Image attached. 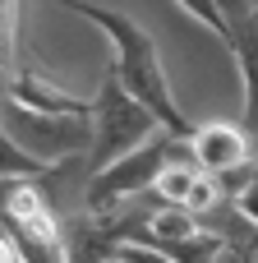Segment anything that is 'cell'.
I'll use <instances>...</instances> for the list:
<instances>
[{"label":"cell","instance_id":"cell-1","mask_svg":"<svg viewBox=\"0 0 258 263\" xmlns=\"http://www.w3.org/2000/svg\"><path fill=\"white\" fill-rule=\"evenodd\" d=\"M60 5L74 9V14H83L88 23H97V28L106 32L115 79L162 120V129H171V134H180V139H194L199 125L185 120V111H180V102H175V92H171V79H166V65H162V51H157L152 32H148L143 23H134L129 14L111 9V5H92V0H60Z\"/></svg>","mask_w":258,"mask_h":263},{"label":"cell","instance_id":"cell-2","mask_svg":"<svg viewBox=\"0 0 258 263\" xmlns=\"http://www.w3.org/2000/svg\"><path fill=\"white\" fill-rule=\"evenodd\" d=\"M171 162H194V139H180L171 129H162L157 139H148L143 148H134L129 157L111 162L106 171H92L83 185V213H115L143 194H152L157 176Z\"/></svg>","mask_w":258,"mask_h":263},{"label":"cell","instance_id":"cell-3","mask_svg":"<svg viewBox=\"0 0 258 263\" xmlns=\"http://www.w3.org/2000/svg\"><path fill=\"white\" fill-rule=\"evenodd\" d=\"M162 134V120L115 79V69L102 79V92L92 97V153H88V176L106 171L111 162L129 157L148 139Z\"/></svg>","mask_w":258,"mask_h":263},{"label":"cell","instance_id":"cell-4","mask_svg":"<svg viewBox=\"0 0 258 263\" xmlns=\"http://www.w3.org/2000/svg\"><path fill=\"white\" fill-rule=\"evenodd\" d=\"M5 139L42 166H65L92 153V116H51L5 97Z\"/></svg>","mask_w":258,"mask_h":263},{"label":"cell","instance_id":"cell-5","mask_svg":"<svg viewBox=\"0 0 258 263\" xmlns=\"http://www.w3.org/2000/svg\"><path fill=\"white\" fill-rule=\"evenodd\" d=\"M194 162L208 176H231L240 166H249V129L226 125V120H208L194 129Z\"/></svg>","mask_w":258,"mask_h":263},{"label":"cell","instance_id":"cell-6","mask_svg":"<svg viewBox=\"0 0 258 263\" xmlns=\"http://www.w3.org/2000/svg\"><path fill=\"white\" fill-rule=\"evenodd\" d=\"M5 97H14V102H23L32 111H51V116H92L88 97H69L55 83H46L42 74H32V69H14L9 83H5Z\"/></svg>","mask_w":258,"mask_h":263},{"label":"cell","instance_id":"cell-7","mask_svg":"<svg viewBox=\"0 0 258 263\" xmlns=\"http://www.w3.org/2000/svg\"><path fill=\"white\" fill-rule=\"evenodd\" d=\"M42 217H55L42 180H32V176H5V222H42Z\"/></svg>","mask_w":258,"mask_h":263},{"label":"cell","instance_id":"cell-8","mask_svg":"<svg viewBox=\"0 0 258 263\" xmlns=\"http://www.w3.org/2000/svg\"><path fill=\"white\" fill-rule=\"evenodd\" d=\"M199 176H203L199 162H171V166L157 176V185H152L157 203H166V208H189V194H194Z\"/></svg>","mask_w":258,"mask_h":263},{"label":"cell","instance_id":"cell-9","mask_svg":"<svg viewBox=\"0 0 258 263\" xmlns=\"http://www.w3.org/2000/svg\"><path fill=\"white\" fill-rule=\"evenodd\" d=\"M194 231H203L199 227V213H189V208H152V222H148V236H143V245H157V240H185V236H194Z\"/></svg>","mask_w":258,"mask_h":263},{"label":"cell","instance_id":"cell-10","mask_svg":"<svg viewBox=\"0 0 258 263\" xmlns=\"http://www.w3.org/2000/svg\"><path fill=\"white\" fill-rule=\"evenodd\" d=\"M194 23H203L208 32H217L222 42H226V18H222V9H217V0H175Z\"/></svg>","mask_w":258,"mask_h":263},{"label":"cell","instance_id":"cell-11","mask_svg":"<svg viewBox=\"0 0 258 263\" xmlns=\"http://www.w3.org/2000/svg\"><path fill=\"white\" fill-rule=\"evenodd\" d=\"M222 194H226V190H222V180L203 171V176H199V185H194V194H189V213H212V208L222 203Z\"/></svg>","mask_w":258,"mask_h":263},{"label":"cell","instance_id":"cell-12","mask_svg":"<svg viewBox=\"0 0 258 263\" xmlns=\"http://www.w3.org/2000/svg\"><path fill=\"white\" fill-rule=\"evenodd\" d=\"M0 18H5V65H9V51L18 37V0H0Z\"/></svg>","mask_w":258,"mask_h":263},{"label":"cell","instance_id":"cell-13","mask_svg":"<svg viewBox=\"0 0 258 263\" xmlns=\"http://www.w3.org/2000/svg\"><path fill=\"white\" fill-rule=\"evenodd\" d=\"M120 263H175L152 245H120Z\"/></svg>","mask_w":258,"mask_h":263},{"label":"cell","instance_id":"cell-14","mask_svg":"<svg viewBox=\"0 0 258 263\" xmlns=\"http://www.w3.org/2000/svg\"><path fill=\"white\" fill-rule=\"evenodd\" d=\"M235 208L245 213V222H249V227H258V176L249 180V185H245V194L235 199Z\"/></svg>","mask_w":258,"mask_h":263},{"label":"cell","instance_id":"cell-15","mask_svg":"<svg viewBox=\"0 0 258 263\" xmlns=\"http://www.w3.org/2000/svg\"><path fill=\"white\" fill-rule=\"evenodd\" d=\"M226 263H258V259H249V254H231Z\"/></svg>","mask_w":258,"mask_h":263},{"label":"cell","instance_id":"cell-16","mask_svg":"<svg viewBox=\"0 0 258 263\" xmlns=\"http://www.w3.org/2000/svg\"><path fill=\"white\" fill-rule=\"evenodd\" d=\"M254 259H258V250H254Z\"/></svg>","mask_w":258,"mask_h":263},{"label":"cell","instance_id":"cell-17","mask_svg":"<svg viewBox=\"0 0 258 263\" xmlns=\"http://www.w3.org/2000/svg\"><path fill=\"white\" fill-rule=\"evenodd\" d=\"M254 5H258V0H254Z\"/></svg>","mask_w":258,"mask_h":263}]
</instances>
